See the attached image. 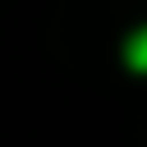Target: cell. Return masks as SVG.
<instances>
[{
  "label": "cell",
  "instance_id": "obj_1",
  "mask_svg": "<svg viewBox=\"0 0 147 147\" xmlns=\"http://www.w3.org/2000/svg\"><path fill=\"white\" fill-rule=\"evenodd\" d=\"M124 60L133 74H147V28H138L129 41H124Z\"/></svg>",
  "mask_w": 147,
  "mask_h": 147
}]
</instances>
